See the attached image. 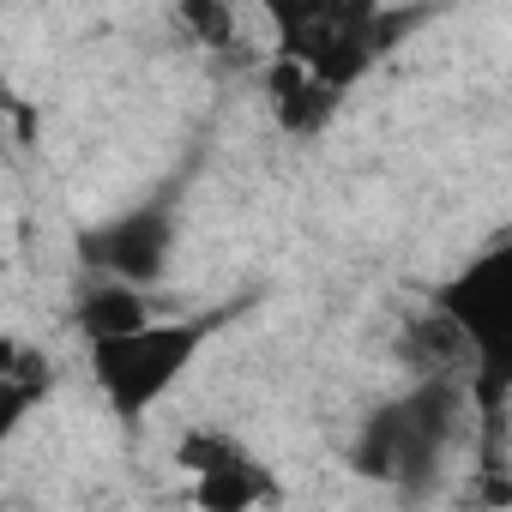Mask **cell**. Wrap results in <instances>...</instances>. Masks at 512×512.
Masks as SVG:
<instances>
[{"label": "cell", "mask_w": 512, "mask_h": 512, "mask_svg": "<svg viewBox=\"0 0 512 512\" xmlns=\"http://www.w3.org/2000/svg\"><path fill=\"white\" fill-rule=\"evenodd\" d=\"M278 55L314 67L332 91H350L404 25L428 19V7H380V0H260Z\"/></svg>", "instance_id": "cell-1"}, {"label": "cell", "mask_w": 512, "mask_h": 512, "mask_svg": "<svg viewBox=\"0 0 512 512\" xmlns=\"http://www.w3.org/2000/svg\"><path fill=\"white\" fill-rule=\"evenodd\" d=\"M223 314H205V320H145L133 332H115V338H91L85 356H91V380L103 392V404L115 410L121 428H133L145 410H157L175 380L193 368V356L217 338Z\"/></svg>", "instance_id": "cell-2"}, {"label": "cell", "mask_w": 512, "mask_h": 512, "mask_svg": "<svg viewBox=\"0 0 512 512\" xmlns=\"http://www.w3.org/2000/svg\"><path fill=\"white\" fill-rule=\"evenodd\" d=\"M434 314L458 332L464 356H476V404L500 410L512 392V235L476 253L470 266L428 290Z\"/></svg>", "instance_id": "cell-3"}, {"label": "cell", "mask_w": 512, "mask_h": 512, "mask_svg": "<svg viewBox=\"0 0 512 512\" xmlns=\"http://www.w3.org/2000/svg\"><path fill=\"white\" fill-rule=\"evenodd\" d=\"M452 416H458V386L446 374L422 380L416 392L392 398L386 410H374L350 446V464L356 476L368 482H398V488H422L428 470L440 464V446L452 434Z\"/></svg>", "instance_id": "cell-4"}, {"label": "cell", "mask_w": 512, "mask_h": 512, "mask_svg": "<svg viewBox=\"0 0 512 512\" xmlns=\"http://www.w3.org/2000/svg\"><path fill=\"white\" fill-rule=\"evenodd\" d=\"M175 253V217L169 205H139L115 223L79 229V260L91 278H127V284H157Z\"/></svg>", "instance_id": "cell-5"}, {"label": "cell", "mask_w": 512, "mask_h": 512, "mask_svg": "<svg viewBox=\"0 0 512 512\" xmlns=\"http://www.w3.org/2000/svg\"><path fill=\"white\" fill-rule=\"evenodd\" d=\"M266 103H272L278 127H290V133H320V127L332 121V109L344 103V91H332L314 67L278 55V61L266 67Z\"/></svg>", "instance_id": "cell-6"}, {"label": "cell", "mask_w": 512, "mask_h": 512, "mask_svg": "<svg viewBox=\"0 0 512 512\" xmlns=\"http://www.w3.org/2000/svg\"><path fill=\"white\" fill-rule=\"evenodd\" d=\"M284 488H278V476L253 458L247 446L235 452V458H223V464H211V470H199L193 476V506H205V512H241V506H266V500H278Z\"/></svg>", "instance_id": "cell-7"}, {"label": "cell", "mask_w": 512, "mask_h": 512, "mask_svg": "<svg viewBox=\"0 0 512 512\" xmlns=\"http://www.w3.org/2000/svg\"><path fill=\"white\" fill-rule=\"evenodd\" d=\"M151 320V302H145V284H127V278H91V290L79 296L73 308V326L91 338H115V332H133Z\"/></svg>", "instance_id": "cell-8"}, {"label": "cell", "mask_w": 512, "mask_h": 512, "mask_svg": "<svg viewBox=\"0 0 512 512\" xmlns=\"http://www.w3.org/2000/svg\"><path fill=\"white\" fill-rule=\"evenodd\" d=\"M55 374H49V356L31 350V344H7L0 350V434H13L43 398H49Z\"/></svg>", "instance_id": "cell-9"}, {"label": "cell", "mask_w": 512, "mask_h": 512, "mask_svg": "<svg viewBox=\"0 0 512 512\" xmlns=\"http://www.w3.org/2000/svg\"><path fill=\"white\" fill-rule=\"evenodd\" d=\"M181 25L205 49H235V13H229V0H181Z\"/></svg>", "instance_id": "cell-10"}]
</instances>
